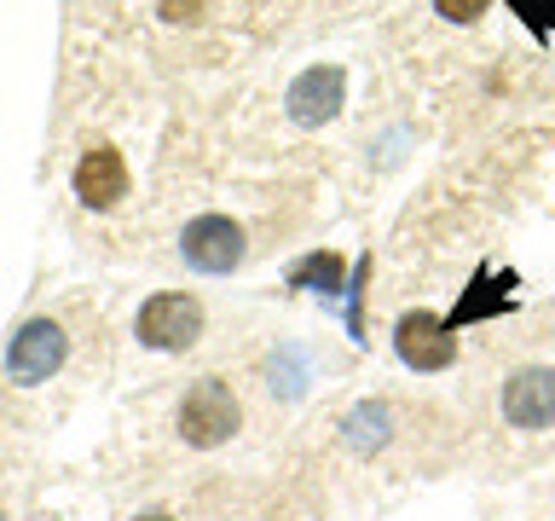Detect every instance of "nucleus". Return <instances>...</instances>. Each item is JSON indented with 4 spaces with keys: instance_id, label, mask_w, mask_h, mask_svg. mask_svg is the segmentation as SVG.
<instances>
[{
    "instance_id": "f257e3e1",
    "label": "nucleus",
    "mask_w": 555,
    "mask_h": 521,
    "mask_svg": "<svg viewBox=\"0 0 555 521\" xmlns=\"http://www.w3.org/2000/svg\"><path fill=\"white\" fill-rule=\"evenodd\" d=\"M237 423H243V411H237V399H232V389H225L220 377H203V382H191L185 389V399H180V434L191 446H225L237 434Z\"/></svg>"
},
{
    "instance_id": "f03ea898",
    "label": "nucleus",
    "mask_w": 555,
    "mask_h": 521,
    "mask_svg": "<svg viewBox=\"0 0 555 521\" xmlns=\"http://www.w3.org/2000/svg\"><path fill=\"white\" fill-rule=\"evenodd\" d=\"M133 336L156 347V354H180V347H191L203 336V307H197V295H180V290H163V295H151L145 307H139V319H133Z\"/></svg>"
},
{
    "instance_id": "7ed1b4c3",
    "label": "nucleus",
    "mask_w": 555,
    "mask_h": 521,
    "mask_svg": "<svg viewBox=\"0 0 555 521\" xmlns=\"http://www.w3.org/2000/svg\"><path fill=\"white\" fill-rule=\"evenodd\" d=\"M64 359H69V336H64V325H52V319L17 325V336L7 342V377L24 382V389L47 382Z\"/></svg>"
},
{
    "instance_id": "20e7f679",
    "label": "nucleus",
    "mask_w": 555,
    "mask_h": 521,
    "mask_svg": "<svg viewBox=\"0 0 555 521\" xmlns=\"http://www.w3.org/2000/svg\"><path fill=\"white\" fill-rule=\"evenodd\" d=\"M180 255H185V267H197V272H232L243 260V226L225 220V215H197L180 232Z\"/></svg>"
},
{
    "instance_id": "39448f33",
    "label": "nucleus",
    "mask_w": 555,
    "mask_h": 521,
    "mask_svg": "<svg viewBox=\"0 0 555 521\" xmlns=\"http://www.w3.org/2000/svg\"><path fill=\"white\" fill-rule=\"evenodd\" d=\"M393 354L411 365V371H446L451 359H457V336L446 330V319H434V313H405V319L393 325Z\"/></svg>"
},
{
    "instance_id": "423d86ee",
    "label": "nucleus",
    "mask_w": 555,
    "mask_h": 521,
    "mask_svg": "<svg viewBox=\"0 0 555 521\" xmlns=\"http://www.w3.org/2000/svg\"><path fill=\"white\" fill-rule=\"evenodd\" d=\"M341 93H347L341 69L336 64H312V69H301V76L289 81L284 111H289V122H301V128H324V122L341 111Z\"/></svg>"
},
{
    "instance_id": "0eeeda50",
    "label": "nucleus",
    "mask_w": 555,
    "mask_h": 521,
    "mask_svg": "<svg viewBox=\"0 0 555 521\" xmlns=\"http://www.w3.org/2000/svg\"><path fill=\"white\" fill-rule=\"evenodd\" d=\"M503 417L515 429H550L555 423V371L550 365H527L503 382Z\"/></svg>"
},
{
    "instance_id": "6e6552de",
    "label": "nucleus",
    "mask_w": 555,
    "mask_h": 521,
    "mask_svg": "<svg viewBox=\"0 0 555 521\" xmlns=\"http://www.w3.org/2000/svg\"><path fill=\"white\" fill-rule=\"evenodd\" d=\"M76 198L87 208H116L121 198H128V163H121L116 145L81 151V163H76Z\"/></svg>"
},
{
    "instance_id": "1a4fd4ad",
    "label": "nucleus",
    "mask_w": 555,
    "mask_h": 521,
    "mask_svg": "<svg viewBox=\"0 0 555 521\" xmlns=\"http://www.w3.org/2000/svg\"><path fill=\"white\" fill-rule=\"evenodd\" d=\"M515 307V272H492V267H475V284L463 290V302L451 307L446 330H463L475 319H492V313H509Z\"/></svg>"
},
{
    "instance_id": "9d476101",
    "label": "nucleus",
    "mask_w": 555,
    "mask_h": 521,
    "mask_svg": "<svg viewBox=\"0 0 555 521\" xmlns=\"http://www.w3.org/2000/svg\"><path fill=\"white\" fill-rule=\"evenodd\" d=\"M347 446L353 452H382L388 446V429H393V411L382 406V399H364V406H353L347 411Z\"/></svg>"
},
{
    "instance_id": "9b49d317",
    "label": "nucleus",
    "mask_w": 555,
    "mask_h": 521,
    "mask_svg": "<svg viewBox=\"0 0 555 521\" xmlns=\"http://www.w3.org/2000/svg\"><path fill=\"white\" fill-rule=\"evenodd\" d=\"M341 272H347V267H341L336 250H312V255H301V260L289 267V284H295V290H312V295H336V290H347Z\"/></svg>"
},
{
    "instance_id": "f8f14e48",
    "label": "nucleus",
    "mask_w": 555,
    "mask_h": 521,
    "mask_svg": "<svg viewBox=\"0 0 555 521\" xmlns=\"http://www.w3.org/2000/svg\"><path fill=\"white\" fill-rule=\"evenodd\" d=\"M503 7H509L520 24L538 35V41H550V35H555V0H503Z\"/></svg>"
},
{
    "instance_id": "ddd939ff",
    "label": "nucleus",
    "mask_w": 555,
    "mask_h": 521,
    "mask_svg": "<svg viewBox=\"0 0 555 521\" xmlns=\"http://www.w3.org/2000/svg\"><path fill=\"white\" fill-rule=\"evenodd\" d=\"M364 284H371V255L359 260L353 284H347V325H353V336H364Z\"/></svg>"
},
{
    "instance_id": "4468645a",
    "label": "nucleus",
    "mask_w": 555,
    "mask_h": 521,
    "mask_svg": "<svg viewBox=\"0 0 555 521\" xmlns=\"http://www.w3.org/2000/svg\"><path fill=\"white\" fill-rule=\"evenodd\" d=\"M486 7H492V0H434V12H440L446 24H475Z\"/></svg>"
},
{
    "instance_id": "2eb2a0df",
    "label": "nucleus",
    "mask_w": 555,
    "mask_h": 521,
    "mask_svg": "<svg viewBox=\"0 0 555 521\" xmlns=\"http://www.w3.org/2000/svg\"><path fill=\"white\" fill-rule=\"evenodd\" d=\"M203 12H208V0H163V17H168V24H197Z\"/></svg>"
},
{
    "instance_id": "dca6fc26",
    "label": "nucleus",
    "mask_w": 555,
    "mask_h": 521,
    "mask_svg": "<svg viewBox=\"0 0 555 521\" xmlns=\"http://www.w3.org/2000/svg\"><path fill=\"white\" fill-rule=\"evenodd\" d=\"M133 521H173L168 510H145V516H133Z\"/></svg>"
},
{
    "instance_id": "f3484780",
    "label": "nucleus",
    "mask_w": 555,
    "mask_h": 521,
    "mask_svg": "<svg viewBox=\"0 0 555 521\" xmlns=\"http://www.w3.org/2000/svg\"><path fill=\"white\" fill-rule=\"evenodd\" d=\"M0 521H7V516H0Z\"/></svg>"
}]
</instances>
